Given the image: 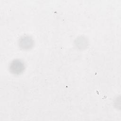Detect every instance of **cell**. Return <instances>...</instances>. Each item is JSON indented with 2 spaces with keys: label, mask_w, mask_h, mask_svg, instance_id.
Masks as SVG:
<instances>
[{
  "label": "cell",
  "mask_w": 121,
  "mask_h": 121,
  "mask_svg": "<svg viewBox=\"0 0 121 121\" xmlns=\"http://www.w3.org/2000/svg\"><path fill=\"white\" fill-rule=\"evenodd\" d=\"M25 69L23 62L19 60H15L12 61L9 66V69L11 72L14 74L21 73Z\"/></svg>",
  "instance_id": "6da1fadb"
},
{
  "label": "cell",
  "mask_w": 121,
  "mask_h": 121,
  "mask_svg": "<svg viewBox=\"0 0 121 121\" xmlns=\"http://www.w3.org/2000/svg\"><path fill=\"white\" fill-rule=\"evenodd\" d=\"M33 41L32 39L28 36H24L20 39L19 45L23 49H27L33 45Z\"/></svg>",
  "instance_id": "7a4b0ae2"
}]
</instances>
